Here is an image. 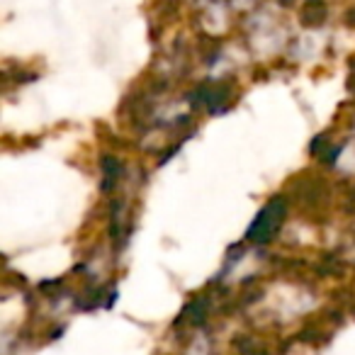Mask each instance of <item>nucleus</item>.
Wrapping results in <instances>:
<instances>
[{
	"label": "nucleus",
	"instance_id": "f257e3e1",
	"mask_svg": "<svg viewBox=\"0 0 355 355\" xmlns=\"http://www.w3.org/2000/svg\"><path fill=\"white\" fill-rule=\"evenodd\" d=\"M282 217H285V205L280 202V198L272 200L270 205H268L266 209H263L261 214H258V219L253 222L251 232H248V236H251L253 243H266L268 239L275 234V229L280 227Z\"/></svg>",
	"mask_w": 355,
	"mask_h": 355
},
{
	"label": "nucleus",
	"instance_id": "f03ea898",
	"mask_svg": "<svg viewBox=\"0 0 355 355\" xmlns=\"http://www.w3.org/2000/svg\"><path fill=\"white\" fill-rule=\"evenodd\" d=\"M326 15V8H324V3H319V0H314V3H309V8H306V20H311V22H316V20H321V17Z\"/></svg>",
	"mask_w": 355,
	"mask_h": 355
}]
</instances>
